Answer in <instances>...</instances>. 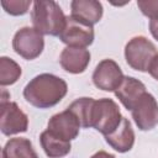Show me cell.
<instances>
[{
    "label": "cell",
    "instance_id": "6",
    "mask_svg": "<svg viewBox=\"0 0 158 158\" xmlns=\"http://www.w3.org/2000/svg\"><path fill=\"white\" fill-rule=\"evenodd\" d=\"M12 48L26 60L36 59L44 48L43 35L33 27H22L14 36Z\"/></svg>",
    "mask_w": 158,
    "mask_h": 158
},
{
    "label": "cell",
    "instance_id": "23",
    "mask_svg": "<svg viewBox=\"0 0 158 158\" xmlns=\"http://www.w3.org/2000/svg\"><path fill=\"white\" fill-rule=\"evenodd\" d=\"M91 158H115V156H112V154H110L105 151H99L95 154H93Z\"/></svg>",
    "mask_w": 158,
    "mask_h": 158
},
{
    "label": "cell",
    "instance_id": "16",
    "mask_svg": "<svg viewBox=\"0 0 158 158\" xmlns=\"http://www.w3.org/2000/svg\"><path fill=\"white\" fill-rule=\"evenodd\" d=\"M41 146L49 158H63L70 152V142L63 141L54 135H52L48 130L43 131L40 136Z\"/></svg>",
    "mask_w": 158,
    "mask_h": 158
},
{
    "label": "cell",
    "instance_id": "22",
    "mask_svg": "<svg viewBox=\"0 0 158 158\" xmlns=\"http://www.w3.org/2000/svg\"><path fill=\"white\" fill-rule=\"evenodd\" d=\"M149 31H151L152 36L158 41V19L149 21Z\"/></svg>",
    "mask_w": 158,
    "mask_h": 158
},
{
    "label": "cell",
    "instance_id": "3",
    "mask_svg": "<svg viewBox=\"0 0 158 158\" xmlns=\"http://www.w3.org/2000/svg\"><path fill=\"white\" fill-rule=\"evenodd\" d=\"M122 115L118 105L109 98L95 100L91 111V127L104 136L114 132L121 123Z\"/></svg>",
    "mask_w": 158,
    "mask_h": 158
},
{
    "label": "cell",
    "instance_id": "7",
    "mask_svg": "<svg viewBox=\"0 0 158 158\" xmlns=\"http://www.w3.org/2000/svg\"><path fill=\"white\" fill-rule=\"evenodd\" d=\"M93 26L75 20L72 16H67L65 26L59 35V40L67 44V47L86 48L94 41Z\"/></svg>",
    "mask_w": 158,
    "mask_h": 158
},
{
    "label": "cell",
    "instance_id": "20",
    "mask_svg": "<svg viewBox=\"0 0 158 158\" xmlns=\"http://www.w3.org/2000/svg\"><path fill=\"white\" fill-rule=\"evenodd\" d=\"M137 6L141 10V12L148 19H158V0H138Z\"/></svg>",
    "mask_w": 158,
    "mask_h": 158
},
{
    "label": "cell",
    "instance_id": "13",
    "mask_svg": "<svg viewBox=\"0 0 158 158\" xmlns=\"http://www.w3.org/2000/svg\"><path fill=\"white\" fill-rule=\"evenodd\" d=\"M144 93H147L146 85L133 77H125L120 86L115 90L116 98L130 111Z\"/></svg>",
    "mask_w": 158,
    "mask_h": 158
},
{
    "label": "cell",
    "instance_id": "5",
    "mask_svg": "<svg viewBox=\"0 0 158 158\" xmlns=\"http://www.w3.org/2000/svg\"><path fill=\"white\" fill-rule=\"evenodd\" d=\"M0 130L5 136H11L21 132H26L28 128V117L14 101L5 98V90H2L0 102Z\"/></svg>",
    "mask_w": 158,
    "mask_h": 158
},
{
    "label": "cell",
    "instance_id": "2",
    "mask_svg": "<svg viewBox=\"0 0 158 158\" xmlns=\"http://www.w3.org/2000/svg\"><path fill=\"white\" fill-rule=\"evenodd\" d=\"M32 25L42 35L59 36L65 26L67 16L53 0H37L31 12Z\"/></svg>",
    "mask_w": 158,
    "mask_h": 158
},
{
    "label": "cell",
    "instance_id": "17",
    "mask_svg": "<svg viewBox=\"0 0 158 158\" xmlns=\"http://www.w3.org/2000/svg\"><path fill=\"white\" fill-rule=\"evenodd\" d=\"M95 100L93 98H80L73 101L68 109L77 116L79 123L84 128L91 127V111Z\"/></svg>",
    "mask_w": 158,
    "mask_h": 158
},
{
    "label": "cell",
    "instance_id": "12",
    "mask_svg": "<svg viewBox=\"0 0 158 158\" xmlns=\"http://www.w3.org/2000/svg\"><path fill=\"white\" fill-rule=\"evenodd\" d=\"M70 16L93 26L102 17V5L96 0H74L70 2Z\"/></svg>",
    "mask_w": 158,
    "mask_h": 158
},
{
    "label": "cell",
    "instance_id": "1",
    "mask_svg": "<svg viewBox=\"0 0 158 158\" xmlns=\"http://www.w3.org/2000/svg\"><path fill=\"white\" fill-rule=\"evenodd\" d=\"M68 91V85L62 78L43 73L31 79L23 88V98L37 109H49L57 105Z\"/></svg>",
    "mask_w": 158,
    "mask_h": 158
},
{
    "label": "cell",
    "instance_id": "8",
    "mask_svg": "<svg viewBox=\"0 0 158 158\" xmlns=\"http://www.w3.org/2000/svg\"><path fill=\"white\" fill-rule=\"evenodd\" d=\"M132 118L141 131H149L158 125V102L156 98L144 93L131 110Z\"/></svg>",
    "mask_w": 158,
    "mask_h": 158
},
{
    "label": "cell",
    "instance_id": "11",
    "mask_svg": "<svg viewBox=\"0 0 158 158\" xmlns=\"http://www.w3.org/2000/svg\"><path fill=\"white\" fill-rule=\"evenodd\" d=\"M59 63L65 72L80 74L90 63V52L86 48L65 47L59 56Z\"/></svg>",
    "mask_w": 158,
    "mask_h": 158
},
{
    "label": "cell",
    "instance_id": "9",
    "mask_svg": "<svg viewBox=\"0 0 158 158\" xmlns=\"http://www.w3.org/2000/svg\"><path fill=\"white\" fill-rule=\"evenodd\" d=\"M123 73L114 59H102L93 73V83L104 91H115L123 80Z\"/></svg>",
    "mask_w": 158,
    "mask_h": 158
},
{
    "label": "cell",
    "instance_id": "15",
    "mask_svg": "<svg viewBox=\"0 0 158 158\" xmlns=\"http://www.w3.org/2000/svg\"><path fill=\"white\" fill-rule=\"evenodd\" d=\"M2 158H38L30 139L25 137L10 138L1 152Z\"/></svg>",
    "mask_w": 158,
    "mask_h": 158
},
{
    "label": "cell",
    "instance_id": "4",
    "mask_svg": "<svg viewBox=\"0 0 158 158\" xmlns=\"http://www.w3.org/2000/svg\"><path fill=\"white\" fill-rule=\"evenodd\" d=\"M158 54L156 46L143 36L131 38L125 47L127 64L138 72H148L154 57Z\"/></svg>",
    "mask_w": 158,
    "mask_h": 158
},
{
    "label": "cell",
    "instance_id": "21",
    "mask_svg": "<svg viewBox=\"0 0 158 158\" xmlns=\"http://www.w3.org/2000/svg\"><path fill=\"white\" fill-rule=\"evenodd\" d=\"M148 73L156 79L158 80V54L154 57V59L152 60L151 65H149V69H148Z\"/></svg>",
    "mask_w": 158,
    "mask_h": 158
},
{
    "label": "cell",
    "instance_id": "14",
    "mask_svg": "<svg viewBox=\"0 0 158 158\" xmlns=\"http://www.w3.org/2000/svg\"><path fill=\"white\" fill-rule=\"evenodd\" d=\"M105 139L109 146L118 153L128 152L135 144V132L128 118L122 117L118 127L110 135L105 136Z\"/></svg>",
    "mask_w": 158,
    "mask_h": 158
},
{
    "label": "cell",
    "instance_id": "19",
    "mask_svg": "<svg viewBox=\"0 0 158 158\" xmlns=\"http://www.w3.org/2000/svg\"><path fill=\"white\" fill-rule=\"evenodd\" d=\"M31 0H2L1 6L2 9L10 14L11 16H20L25 15L31 6Z\"/></svg>",
    "mask_w": 158,
    "mask_h": 158
},
{
    "label": "cell",
    "instance_id": "18",
    "mask_svg": "<svg viewBox=\"0 0 158 158\" xmlns=\"http://www.w3.org/2000/svg\"><path fill=\"white\" fill-rule=\"evenodd\" d=\"M22 74L21 67L9 57L0 58V85L6 86L16 83Z\"/></svg>",
    "mask_w": 158,
    "mask_h": 158
},
{
    "label": "cell",
    "instance_id": "10",
    "mask_svg": "<svg viewBox=\"0 0 158 158\" xmlns=\"http://www.w3.org/2000/svg\"><path fill=\"white\" fill-rule=\"evenodd\" d=\"M80 127L81 126L77 116L69 109L53 115L47 125V130L52 135L67 142H70L78 137Z\"/></svg>",
    "mask_w": 158,
    "mask_h": 158
}]
</instances>
